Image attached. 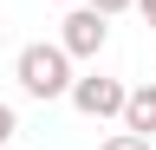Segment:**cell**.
Segmentation results:
<instances>
[{"instance_id":"1","label":"cell","mask_w":156,"mask_h":150,"mask_svg":"<svg viewBox=\"0 0 156 150\" xmlns=\"http://www.w3.org/2000/svg\"><path fill=\"white\" fill-rule=\"evenodd\" d=\"M13 72H20V91H26V98H39V104L65 98V85H72V59L58 52V39H39V46H20V59H13Z\"/></svg>"},{"instance_id":"2","label":"cell","mask_w":156,"mask_h":150,"mask_svg":"<svg viewBox=\"0 0 156 150\" xmlns=\"http://www.w3.org/2000/svg\"><path fill=\"white\" fill-rule=\"evenodd\" d=\"M104 39H111V20L91 13V7H78V13L58 20V52H65V59H98Z\"/></svg>"},{"instance_id":"3","label":"cell","mask_w":156,"mask_h":150,"mask_svg":"<svg viewBox=\"0 0 156 150\" xmlns=\"http://www.w3.org/2000/svg\"><path fill=\"white\" fill-rule=\"evenodd\" d=\"M65 98L78 118H117L124 111V79H104V72H85V79L65 85Z\"/></svg>"},{"instance_id":"4","label":"cell","mask_w":156,"mask_h":150,"mask_svg":"<svg viewBox=\"0 0 156 150\" xmlns=\"http://www.w3.org/2000/svg\"><path fill=\"white\" fill-rule=\"evenodd\" d=\"M117 124L136 130V137H156V85H124V111Z\"/></svg>"},{"instance_id":"5","label":"cell","mask_w":156,"mask_h":150,"mask_svg":"<svg viewBox=\"0 0 156 150\" xmlns=\"http://www.w3.org/2000/svg\"><path fill=\"white\" fill-rule=\"evenodd\" d=\"M98 150H150V137H136V130H111Z\"/></svg>"},{"instance_id":"6","label":"cell","mask_w":156,"mask_h":150,"mask_svg":"<svg viewBox=\"0 0 156 150\" xmlns=\"http://www.w3.org/2000/svg\"><path fill=\"white\" fill-rule=\"evenodd\" d=\"M91 13H104V20H117V13H130V0H85Z\"/></svg>"},{"instance_id":"7","label":"cell","mask_w":156,"mask_h":150,"mask_svg":"<svg viewBox=\"0 0 156 150\" xmlns=\"http://www.w3.org/2000/svg\"><path fill=\"white\" fill-rule=\"evenodd\" d=\"M20 137V118H13V104H0V144H13Z\"/></svg>"},{"instance_id":"8","label":"cell","mask_w":156,"mask_h":150,"mask_svg":"<svg viewBox=\"0 0 156 150\" xmlns=\"http://www.w3.org/2000/svg\"><path fill=\"white\" fill-rule=\"evenodd\" d=\"M130 7H136V13H143V26L156 33V0H130Z\"/></svg>"},{"instance_id":"9","label":"cell","mask_w":156,"mask_h":150,"mask_svg":"<svg viewBox=\"0 0 156 150\" xmlns=\"http://www.w3.org/2000/svg\"><path fill=\"white\" fill-rule=\"evenodd\" d=\"M0 46H7V33H0Z\"/></svg>"}]
</instances>
